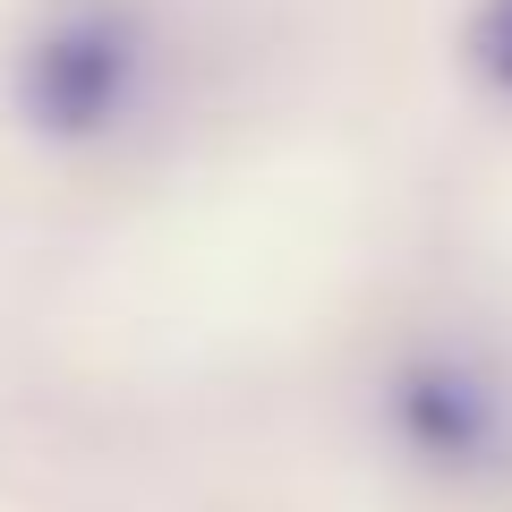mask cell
I'll list each match as a JSON object with an SVG mask.
<instances>
[{
  "instance_id": "cell-1",
  "label": "cell",
  "mask_w": 512,
  "mask_h": 512,
  "mask_svg": "<svg viewBox=\"0 0 512 512\" xmlns=\"http://www.w3.org/2000/svg\"><path fill=\"white\" fill-rule=\"evenodd\" d=\"M154 77V35L128 0H52L9 60V103L52 146H103L137 120Z\"/></svg>"
},
{
  "instance_id": "cell-2",
  "label": "cell",
  "mask_w": 512,
  "mask_h": 512,
  "mask_svg": "<svg viewBox=\"0 0 512 512\" xmlns=\"http://www.w3.org/2000/svg\"><path fill=\"white\" fill-rule=\"evenodd\" d=\"M393 427H402V444L419 461L470 470V461H487L495 436H504V402H495L461 359H419L393 384Z\"/></svg>"
},
{
  "instance_id": "cell-3",
  "label": "cell",
  "mask_w": 512,
  "mask_h": 512,
  "mask_svg": "<svg viewBox=\"0 0 512 512\" xmlns=\"http://www.w3.org/2000/svg\"><path fill=\"white\" fill-rule=\"evenodd\" d=\"M470 69L487 77L495 94H512V0H478L470 9V35H461Z\"/></svg>"
}]
</instances>
